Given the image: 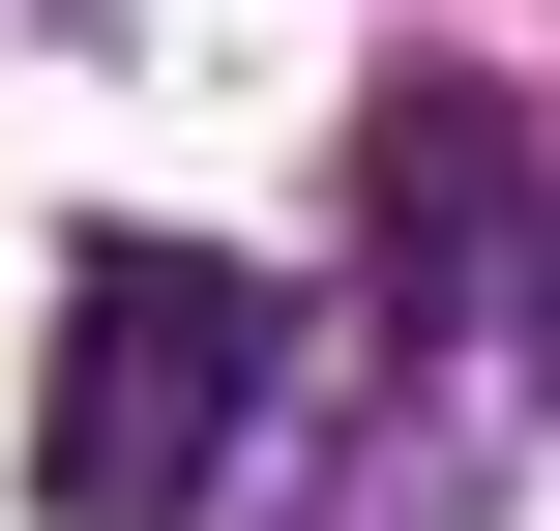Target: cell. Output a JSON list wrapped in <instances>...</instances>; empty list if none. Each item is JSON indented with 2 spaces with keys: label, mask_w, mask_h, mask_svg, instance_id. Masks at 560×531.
I'll return each mask as SVG.
<instances>
[{
  "label": "cell",
  "mask_w": 560,
  "mask_h": 531,
  "mask_svg": "<svg viewBox=\"0 0 560 531\" xmlns=\"http://www.w3.org/2000/svg\"><path fill=\"white\" fill-rule=\"evenodd\" d=\"M502 89H384V148H354V207H384V296L413 325H502Z\"/></svg>",
  "instance_id": "7a4b0ae2"
},
{
  "label": "cell",
  "mask_w": 560,
  "mask_h": 531,
  "mask_svg": "<svg viewBox=\"0 0 560 531\" xmlns=\"http://www.w3.org/2000/svg\"><path fill=\"white\" fill-rule=\"evenodd\" d=\"M236 443H266V296L207 236H89L59 266V384H30V503L59 531H177Z\"/></svg>",
  "instance_id": "6da1fadb"
}]
</instances>
